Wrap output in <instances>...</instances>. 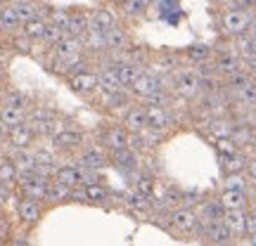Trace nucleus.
<instances>
[{"mask_svg":"<svg viewBox=\"0 0 256 246\" xmlns=\"http://www.w3.org/2000/svg\"><path fill=\"white\" fill-rule=\"evenodd\" d=\"M254 12L256 9L232 7V5H230L228 9H223V14H220V31H223V36L238 38V36H242V33H247L249 24H252V19H254Z\"/></svg>","mask_w":256,"mask_h":246,"instance_id":"1","label":"nucleus"},{"mask_svg":"<svg viewBox=\"0 0 256 246\" xmlns=\"http://www.w3.org/2000/svg\"><path fill=\"white\" fill-rule=\"evenodd\" d=\"M159 90H171V78H162V76H156V73L150 71V69L140 73V76L136 78V83L128 88L130 97H133L136 102L150 100V97Z\"/></svg>","mask_w":256,"mask_h":246,"instance_id":"2","label":"nucleus"},{"mask_svg":"<svg viewBox=\"0 0 256 246\" xmlns=\"http://www.w3.org/2000/svg\"><path fill=\"white\" fill-rule=\"evenodd\" d=\"M171 92L180 100H194L200 97V73L194 69H178L171 76Z\"/></svg>","mask_w":256,"mask_h":246,"instance_id":"3","label":"nucleus"},{"mask_svg":"<svg viewBox=\"0 0 256 246\" xmlns=\"http://www.w3.org/2000/svg\"><path fill=\"white\" fill-rule=\"evenodd\" d=\"M168 225L176 235H183V237H197V230H200V218L194 209L190 206H176L174 211H168Z\"/></svg>","mask_w":256,"mask_h":246,"instance_id":"4","label":"nucleus"},{"mask_svg":"<svg viewBox=\"0 0 256 246\" xmlns=\"http://www.w3.org/2000/svg\"><path fill=\"white\" fill-rule=\"evenodd\" d=\"M128 142H130V133H128L126 128L121 126H107L102 128L100 133H98V145L112 154V152H119V149H126Z\"/></svg>","mask_w":256,"mask_h":246,"instance_id":"5","label":"nucleus"},{"mask_svg":"<svg viewBox=\"0 0 256 246\" xmlns=\"http://www.w3.org/2000/svg\"><path fill=\"white\" fill-rule=\"evenodd\" d=\"M197 237L204 239L209 246H220V244H232L235 242V235L228 230V225L223 220H216V223H200V230H197Z\"/></svg>","mask_w":256,"mask_h":246,"instance_id":"6","label":"nucleus"},{"mask_svg":"<svg viewBox=\"0 0 256 246\" xmlns=\"http://www.w3.org/2000/svg\"><path fill=\"white\" fill-rule=\"evenodd\" d=\"M50 140H52V149H57V152H81L86 147V135L76 128L62 126Z\"/></svg>","mask_w":256,"mask_h":246,"instance_id":"7","label":"nucleus"},{"mask_svg":"<svg viewBox=\"0 0 256 246\" xmlns=\"http://www.w3.org/2000/svg\"><path fill=\"white\" fill-rule=\"evenodd\" d=\"M100 92V107L104 111H112V114H124V111L133 104V97L126 88H119V90H98Z\"/></svg>","mask_w":256,"mask_h":246,"instance_id":"8","label":"nucleus"},{"mask_svg":"<svg viewBox=\"0 0 256 246\" xmlns=\"http://www.w3.org/2000/svg\"><path fill=\"white\" fill-rule=\"evenodd\" d=\"M19 187H22V194L28 197V199H46L48 197V187H50V178L38 173H28V175H19Z\"/></svg>","mask_w":256,"mask_h":246,"instance_id":"9","label":"nucleus"},{"mask_svg":"<svg viewBox=\"0 0 256 246\" xmlns=\"http://www.w3.org/2000/svg\"><path fill=\"white\" fill-rule=\"evenodd\" d=\"M69 88H72L76 95H81V97H92L95 92H98V73L90 71V69H83L78 73H72L69 78Z\"/></svg>","mask_w":256,"mask_h":246,"instance_id":"10","label":"nucleus"},{"mask_svg":"<svg viewBox=\"0 0 256 246\" xmlns=\"http://www.w3.org/2000/svg\"><path fill=\"white\" fill-rule=\"evenodd\" d=\"M214 66H216V73H218L220 78H228L232 73L242 71L244 62H242V57L235 50H223L218 55H214Z\"/></svg>","mask_w":256,"mask_h":246,"instance_id":"11","label":"nucleus"},{"mask_svg":"<svg viewBox=\"0 0 256 246\" xmlns=\"http://www.w3.org/2000/svg\"><path fill=\"white\" fill-rule=\"evenodd\" d=\"M36 130L31 128V123H19V126L10 128L8 130V142L12 149H31L34 142H36Z\"/></svg>","mask_w":256,"mask_h":246,"instance_id":"12","label":"nucleus"},{"mask_svg":"<svg viewBox=\"0 0 256 246\" xmlns=\"http://www.w3.org/2000/svg\"><path fill=\"white\" fill-rule=\"evenodd\" d=\"M130 45H133V38L121 24L104 31V52H126Z\"/></svg>","mask_w":256,"mask_h":246,"instance_id":"13","label":"nucleus"},{"mask_svg":"<svg viewBox=\"0 0 256 246\" xmlns=\"http://www.w3.org/2000/svg\"><path fill=\"white\" fill-rule=\"evenodd\" d=\"M145 114H147V128H154V130H168L176 126V116L171 109L164 107H154V104H145Z\"/></svg>","mask_w":256,"mask_h":246,"instance_id":"14","label":"nucleus"},{"mask_svg":"<svg viewBox=\"0 0 256 246\" xmlns=\"http://www.w3.org/2000/svg\"><path fill=\"white\" fill-rule=\"evenodd\" d=\"M78 161H81V168H88V171H102L107 161H110V154L102 149L100 145H90V147H83L81 149V156H78Z\"/></svg>","mask_w":256,"mask_h":246,"instance_id":"15","label":"nucleus"},{"mask_svg":"<svg viewBox=\"0 0 256 246\" xmlns=\"http://www.w3.org/2000/svg\"><path fill=\"white\" fill-rule=\"evenodd\" d=\"M121 126L126 128L128 133H140L147 128V114H145V104H130L124 114H121Z\"/></svg>","mask_w":256,"mask_h":246,"instance_id":"16","label":"nucleus"},{"mask_svg":"<svg viewBox=\"0 0 256 246\" xmlns=\"http://www.w3.org/2000/svg\"><path fill=\"white\" fill-rule=\"evenodd\" d=\"M110 161L116 168H119L121 173H136L138 171V166H140V161H138V152H133L130 147H126V149H119V152H112L110 154Z\"/></svg>","mask_w":256,"mask_h":246,"instance_id":"17","label":"nucleus"},{"mask_svg":"<svg viewBox=\"0 0 256 246\" xmlns=\"http://www.w3.org/2000/svg\"><path fill=\"white\" fill-rule=\"evenodd\" d=\"M116 24H119V14L114 12V7L102 5V7H95L90 12V26L98 28V31H110Z\"/></svg>","mask_w":256,"mask_h":246,"instance_id":"18","label":"nucleus"},{"mask_svg":"<svg viewBox=\"0 0 256 246\" xmlns=\"http://www.w3.org/2000/svg\"><path fill=\"white\" fill-rule=\"evenodd\" d=\"M247 211L249 209H228L223 213V223L235 237H247Z\"/></svg>","mask_w":256,"mask_h":246,"instance_id":"19","label":"nucleus"},{"mask_svg":"<svg viewBox=\"0 0 256 246\" xmlns=\"http://www.w3.org/2000/svg\"><path fill=\"white\" fill-rule=\"evenodd\" d=\"M17 216H19V220H22L24 225H36L38 220L43 218V209H40V201L24 197V199L17 204Z\"/></svg>","mask_w":256,"mask_h":246,"instance_id":"20","label":"nucleus"},{"mask_svg":"<svg viewBox=\"0 0 256 246\" xmlns=\"http://www.w3.org/2000/svg\"><path fill=\"white\" fill-rule=\"evenodd\" d=\"M220 201V206L228 209H249L252 204V194L249 192H238V190H220V194L216 197Z\"/></svg>","mask_w":256,"mask_h":246,"instance_id":"21","label":"nucleus"},{"mask_svg":"<svg viewBox=\"0 0 256 246\" xmlns=\"http://www.w3.org/2000/svg\"><path fill=\"white\" fill-rule=\"evenodd\" d=\"M98 90H119L121 83H119V76H116V69L107 64L104 59L100 57V69H98Z\"/></svg>","mask_w":256,"mask_h":246,"instance_id":"22","label":"nucleus"},{"mask_svg":"<svg viewBox=\"0 0 256 246\" xmlns=\"http://www.w3.org/2000/svg\"><path fill=\"white\" fill-rule=\"evenodd\" d=\"M180 57H183L188 64H192V66H197V64L202 62H209V59H214V47L206 45V43H194V45H188L180 52Z\"/></svg>","mask_w":256,"mask_h":246,"instance_id":"23","label":"nucleus"},{"mask_svg":"<svg viewBox=\"0 0 256 246\" xmlns=\"http://www.w3.org/2000/svg\"><path fill=\"white\" fill-rule=\"evenodd\" d=\"M194 213H197L200 223H216V220H223L226 209L220 206L218 199H206V201H202L200 206L194 209Z\"/></svg>","mask_w":256,"mask_h":246,"instance_id":"24","label":"nucleus"},{"mask_svg":"<svg viewBox=\"0 0 256 246\" xmlns=\"http://www.w3.org/2000/svg\"><path fill=\"white\" fill-rule=\"evenodd\" d=\"M88 28H90V12L72 9V14H69V24H66V36L81 38Z\"/></svg>","mask_w":256,"mask_h":246,"instance_id":"25","label":"nucleus"},{"mask_svg":"<svg viewBox=\"0 0 256 246\" xmlns=\"http://www.w3.org/2000/svg\"><path fill=\"white\" fill-rule=\"evenodd\" d=\"M206 128H209V135L214 140L232 137V133H235V123L228 116H211V119H206Z\"/></svg>","mask_w":256,"mask_h":246,"instance_id":"26","label":"nucleus"},{"mask_svg":"<svg viewBox=\"0 0 256 246\" xmlns=\"http://www.w3.org/2000/svg\"><path fill=\"white\" fill-rule=\"evenodd\" d=\"M81 43L88 55H104V31H98L90 26L81 36Z\"/></svg>","mask_w":256,"mask_h":246,"instance_id":"27","label":"nucleus"},{"mask_svg":"<svg viewBox=\"0 0 256 246\" xmlns=\"http://www.w3.org/2000/svg\"><path fill=\"white\" fill-rule=\"evenodd\" d=\"M247 164H249V156L247 152H232L228 156H220V168H223V173H244L247 171Z\"/></svg>","mask_w":256,"mask_h":246,"instance_id":"28","label":"nucleus"},{"mask_svg":"<svg viewBox=\"0 0 256 246\" xmlns=\"http://www.w3.org/2000/svg\"><path fill=\"white\" fill-rule=\"evenodd\" d=\"M52 180L60 185H66V187H78L81 185V166H60L52 173Z\"/></svg>","mask_w":256,"mask_h":246,"instance_id":"29","label":"nucleus"},{"mask_svg":"<svg viewBox=\"0 0 256 246\" xmlns=\"http://www.w3.org/2000/svg\"><path fill=\"white\" fill-rule=\"evenodd\" d=\"M12 161L17 166L19 175H28L36 171V154L31 149H12Z\"/></svg>","mask_w":256,"mask_h":246,"instance_id":"30","label":"nucleus"},{"mask_svg":"<svg viewBox=\"0 0 256 246\" xmlns=\"http://www.w3.org/2000/svg\"><path fill=\"white\" fill-rule=\"evenodd\" d=\"M128 209L138 213V216H152L154 213V199L152 197H145V194H140V192H133V194H128Z\"/></svg>","mask_w":256,"mask_h":246,"instance_id":"31","label":"nucleus"},{"mask_svg":"<svg viewBox=\"0 0 256 246\" xmlns=\"http://www.w3.org/2000/svg\"><path fill=\"white\" fill-rule=\"evenodd\" d=\"M114 69H116V76H119L121 88H126V90L130 88V85H133V83H136L138 76L145 71L142 66H138V64H133V62H128V59H126V62H121V64H116Z\"/></svg>","mask_w":256,"mask_h":246,"instance_id":"32","label":"nucleus"},{"mask_svg":"<svg viewBox=\"0 0 256 246\" xmlns=\"http://www.w3.org/2000/svg\"><path fill=\"white\" fill-rule=\"evenodd\" d=\"M26 109H17V107H8V104H2L0 107V126L10 130V128L19 126V123H24L26 121Z\"/></svg>","mask_w":256,"mask_h":246,"instance_id":"33","label":"nucleus"},{"mask_svg":"<svg viewBox=\"0 0 256 246\" xmlns=\"http://www.w3.org/2000/svg\"><path fill=\"white\" fill-rule=\"evenodd\" d=\"M0 21H2V31H5V33H17L19 28H22V21H19L12 2L0 5Z\"/></svg>","mask_w":256,"mask_h":246,"instance_id":"34","label":"nucleus"},{"mask_svg":"<svg viewBox=\"0 0 256 246\" xmlns=\"http://www.w3.org/2000/svg\"><path fill=\"white\" fill-rule=\"evenodd\" d=\"M232 50H235L242 59L256 57V36L254 33H242V36L232 38Z\"/></svg>","mask_w":256,"mask_h":246,"instance_id":"35","label":"nucleus"},{"mask_svg":"<svg viewBox=\"0 0 256 246\" xmlns=\"http://www.w3.org/2000/svg\"><path fill=\"white\" fill-rule=\"evenodd\" d=\"M150 0H126L124 5H119L121 9V17L124 19H140L145 17V12L150 9Z\"/></svg>","mask_w":256,"mask_h":246,"instance_id":"36","label":"nucleus"},{"mask_svg":"<svg viewBox=\"0 0 256 246\" xmlns=\"http://www.w3.org/2000/svg\"><path fill=\"white\" fill-rule=\"evenodd\" d=\"M46 26H48V19L36 17V19H31V21H26V24H22V28H19V31H22L28 40L40 43V40H43V33H46Z\"/></svg>","mask_w":256,"mask_h":246,"instance_id":"37","label":"nucleus"},{"mask_svg":"<svg viewBox=\"0 0 256 246\" xmlns=\"http://www.w3.org/2000/svg\"><path fill=\"white\" fill-rule=\"evenodd\" d=\"M19 183V171L14 161H12V156H2L0 159V185H12Z\"/></svg>","mask_w":256,"mask_h":246,"instance_id":"38","label":"nucleus"},{"mask_svg":"<svg viewBox=\"0 0 256 246\" xmlns=\"http://www.w3.org/2000/svg\"><path fill=\"white\" fill-rule=\"evenodd\" d=\"M2 104H8V107H17V109H26L31 107V97H28L24 90H19V88H10L5 95H2Z\"/></svg>","mask_w":256,"mask_h":246,"instance_id":"39","label":"nucleus"},{"mask_svg":"<svg viewBox=\"0 0 256 246\" xmlns=\"http://www.w3.org/2000/svg\"><path fill=\"white\" fill-rule=\"evenodd\" d=\"M249 180L247 173H226L223 183H220V190H238V192H249Z\"/></svg>","mask_w":256,"mask_h":246,"instance_id":"40","label":"nucleus"},{"mask_svg":"<svg viewBox=\"0 0 256 246\" xmlns=\"http://www.w3.org/2000/svg\"><path fill=\"white\" fill-rule=\"evenodd\" d=\"M183 199H185L183 190H178V187H166L164 194H162V199H159V206L174 211L176 206H183Z\"/></svg>","mask_w":256,"mask_h":246,"instance_id":"41","label":"nucleus"},{"mask_svg":"<svg viewBox=\"0 0 256 246\" xmlns=\"http://www.w3.org/2000/svg\"><path fill=\"white\" fill-rule=\"evenodd\" d=\"M126 59L145 69L147 64H150V59H152V55H150L147 45H130V47L126 50Z\"/></svg>","mask_w":256,"mask_h":246,"instance_id":"42","label":"nucleus"},{"mask_svg":"<svg viewBox=\"0 0 256 246\" xmlns=\"http://www.w3.org/2000/svg\"><path fill=\"white\" fill-rule=\"evenodd\" d=\"M48 201H52V204H62V201H69L72 199V187H66V185H60V183H50L48 187Z\"/></svg>","mask_w":256,"mask_h":246,"instance_id":"43","label":"nucleus"},{"mask_svg":"<svg viewBox=\"0 0 256 246\" xmlns=\"http://www.w3.org/2000/svg\"><path fill=\"white\" fill-rule=\"evenodd\" d=\"M83 192H86V201H92V204H102V201H107V197H110L107 187H102L100 183L83 185Z\"/></svg>","mask_w":256,"mask_h":246,"instance_id":"44","label":"nucleus"},{"mask_svg":"<svg viewBox=\"0 0 256 246\" xmlns=\"http://www.w3.org/2000/svg\"><path fill=\"white\" fill-rule=\"evenodd\" d=\"M69 14H72V9H64V7H50L48 9V21L50 24H55V26L64 28L66 31V24H69Z\"/></svg>","mask_w":256,"mask_h":246,"instance_id":"45","label":"nucleus"},{"mask_svg":"<svg viewBox=\"0 0 256 246\" xmlns=\"http://www.w3.org/2000/svg\"><path fill=\"white\" fill-rule=\"evenodd\" d=\"M154 187H156V180L152 173H142L136 180V192L145 194V197H152V199H154Z\"/></svg>","mask_w":256,"mask_h":246,"instance_id":"46","label":"nucleus"},{"mask_svg":"<svg viewBox=\"0 0 256 246\" xmlns=\"http://www.w3.org/2000/svg\"><path fill=\"white\" fill-rule=\"evenodd\" d=\"M64 36H66V31H64V28H60V26H55V24H50V21H48L46 33H43V40H40V43H43L46 47H52L55 43H60Z\"/></svg>","mask_w":256,"mask_h":246,"instance_id":"47","label":"nucleus"},{"mask_svg":"<svg viewBox=\"0 0 256 246\" xmlns=\"http://www.w3.org/2000/svg\"><path fill=\"white\" fill-rule=\"evenodd\" d=\"M10 45L14 47L17 52H26V55H28V52H34V45H36V43H34V40H28V38L24 36L22 31H17V33H12Z\"/></svg>","mask_w":256,"mask_h":246,"instance_id":"48","label":"nucleus"},{"mask_svg":"<svg viewBox=\"0 0 256 246\" xmlns=\"http://www.w3.org/2000/svg\"><path fill=\"white\" fill-rule=\"evenodd\" d=\"M14 199V192L10 185H0V209H8L10 204Z\"/></svg>","mask_w":256,"mask_h":246,"instance_id":"49","label":"nucleus"},{"mask_svg":"<svg viewBox=\"0 0 256 246\" xmlns=\"http://www.w3.org/2000/svg\"><path fill=\"white\" fill-rule=\"evenodd\" d=\"M10 237H12V225H10V220L5 216H0V239L5 242Z\"/></svg>","mask_w":256,"mask_h":246,"instance_id":"50","label":"nucleus"},{"mask_svg":"<svg viewBox=\"0 0 256 246\" xmlns=\"http://www.w3.org/2000/svg\"><path fill=\"white\" fill-rule=\"evenodd\" d=\"M242 62H244V71L256 81V57H247V59H242Z\"/></svg>","mask_w":256,"mask_h":246,"instance_id":"51","label":"nucleus"},{"mask_svg":"<svg viewBox=\"0 0 256 246\" xmlns=\"http://www.w3.org/2000/svg\"><path fill=\"white\" fill-rule=\"evenodd\" d=\"M244 173L249 175V180L256 185V156H249V164H247V171Z\"/></svg>","mask_w":256,"mask_h":246,"instance_id":"52","label":"nucleus"},{"mask_svg":"<svg viewBox=\"0 0 256 246\" xmlns=\"http://www.w3.org/2000/svg\"><path fill=\"white\" fill-rule=\"evenodd\" d=\"M247 235H256V213L247 211Z\"/></svg>","mask_w":256,"mask_h":246,"instance_id":"53","label":"nucleus"},{"mask_svg":"<svg viewBox=\"0 0 256 246\" xmlns=\"http://www.w3.org/2000/svg\"><path fill=\"white\" fill-rule=\"evenodd\" d=\"M10 246H31V242L26 237H14V239H10Z\"/></svg>","mask_w":256,"mask_h":246,"instance_id":"54","label":"nucleus"},{"mask_svg":"<svg viewBox=\"0 0 256 246\" xmlns=\"http://www.w3.org/2000/svg\"><path fill=\"white\" fill-rule=\"evenodd\" d=\"M242 246H256V235H247V239L242 242Z\"/></svg>","mask_w":256,"mask_h":246,"instance_id":"55","label":"nucleus"},{"mask_svg":"<svg viewBox=\"0 0 256 246\" xmlns=\"http://www.w3.org/2000/svg\"><path fill=\"white\" fill-rule=\"evenodd\" d=\"M247 33H254L256 36V12H254V19H252V24H249V31Z\"/></svg>","mask_w":256,"mask_h":246,"instance_id":"56","label":"nucleus"},{"mask_svg":"<svg viewBox=\"0 0 256 246\" xmlns=\"http://www.w3.org/2000/svg\"><path fill=\"white\" fill-rule=\"evenodd\" d=\"M8 2H12V5H19V2H31V0H8Z\"/></svg>","mask_w":256,"mask_h":246,"instance_id":"57","label":"nucleus"},{"mask_svg":"<svg viewBox=\"0 0 256 246\" xmlns=\"http://www.w3.org/2000/svg\"><path fill=\"white\" fill-rule=\"evenodd\" d=\"M112 2H114V5H116V7H119V5H124V2H126V0H112Z\"/></svg>","mask_w":256,"mask_h":246,"instance_id":"58","label":"nucleus"},{"mask_svg":"<svg viewBox=\"0 0 256 246\" xmlns=\"http://www.w3.org/2000/svg\"><path fill=\"white\" fill-rule=\"evenodd\" d=\"M249 206H256V194H252V204Z\"/></svg>","mask_w":256,"mask_h":246,"instance_id":"59","label":"nucleus"},{"mask_svg":"<svg viewBox=\"0 0 256 246\" xmlns=\"http://www.w3.org/2000/svg\"><path fill=\"white\" fill-rule=\"evenodd\" d=\"M249 211H252V213H256V206H249Z\"/></svg>","mask_w":256,"mask_h":246,"instance_id":"60","label":"nucleus"},{"mask_svg":"<svg viewBox=\"0 0 256 246\" xmlns=\"http://www.w3.org/2000/svg\"><path fill=\"white\" fill-rule=\"evenodd\" d=\"M2 33H5V31H2V21H0V36H2Z\"/></svg>","mask_w":256,"mask_h":246,"instance_id":"61","label":"nucleus"},{"mask_svg":"<svg viewBox=\"0 0 256 246\" xmlns=\"http://www.w3.org/2000/svg\"><path fill=\"white\" fill-rule=\"evenodd\" d=\"M220 2H228V5H232V0H220Z\"/></svg>","mask_w":256,"mask_h":246,"instance_id":"62","label":"nucleus"},{"mask_svg":"<svg viewBox=\"0 0 256 246\" xmlns=\"http://www.w3.org/2000/svg\"><path fill=\"white\" fill-rule=\"evenodd\" d=\"M5 2H8V0H0V5H5Z\"/></svg>","mask_w":256,"mask_h":246,"instance_id":"63","label":"nucleus"},{"mask_svg":"<svg viewBox=\"0 0 256 246\" xmlns=\"http://www.w3.org/2000/svg\"><path fill=\"white\" fill-rule=\"evenodd\" d=\"M220 246H232V244H220Z\"/></svg>","mask_w":256,"mask_h":246,"instance_id":"64","label":"nucleus"}]
</instances>
